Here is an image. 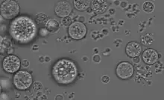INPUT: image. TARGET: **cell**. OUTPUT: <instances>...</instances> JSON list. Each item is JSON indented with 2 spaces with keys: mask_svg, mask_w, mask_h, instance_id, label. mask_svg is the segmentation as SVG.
Masks as SVG:
<instances>
[{
  "mask_svg": "<svg viewBox=\"0 0 164 100\" xmlns=\"http://www.w3.org/2000/svg\"><path fill=\"white\" fill-rule=\"evenodd\" d=\"M22 66L25 67V68H28V67L29 66V65H30L29 61H28V60H26V59L22 60Z\"/></svg>",
  "mask_w": 164,
  "mask_h": 100,
  "instance_id": "cell-22",
  "label": "cell"
},
{
  "mask_svg": "<svg viewBox=\"0 0 164 100\" xmlns=\"http://www.w3.org/2000/svg\"><path fill=\"white\" fill-rule=\"evenodd\" d=\"M155 4L151 1H146L142 5V9L146 13H152L155 11Z\"/></svg>",
  "mask_w": 164,
  "mask_h": 100,
  "instance_id": "cell-16",
  "label": "cell"
},
{
  "mask_svg": "<svg viewBox=\"0 0 164 100\" xmlns=\"http://www.w3.org/2000/svg\"><path fill=\"white\" fill-rule=\"evenodd\" d=\"M115 4H116V5H119V2H117V1H116V2H115Z\"/></svg>",
  "mask_w": 164,
  "mask_h": 100,
  "instance_id": "cell-31",
  "label": "cell"
},
{
  "mask_svg": "<svg viewBox=\"0 0 164 100\" xmlns=\"http://www.w3.org/2000/svg\"><path fill=\"white\" fill-rule=\"evenodd\" d=\"M52 73L57 83L68 85L75 80L78 76V68L73 62L67 59H61L55 62Z\"/></svg>",
  "mask_w": 164,
  "mask_h": 100,
  "instance_id": "cell-2",
  "label": "cell"
},
{
  "mask_svg": "<svg viewBox=\"0 0 164 100\" xmlns=\"http://www.w3.org/2000/svg\"><path fill=\"white\" fill-rule=\"evenodd\" d=\"M134 67L130 62H122L116 67V75L121 79H130L134 74Z\"/></svg>",
  "mask_w": 164,
  "mask_h": 100,
  "instance_id": "cell-7",
  "label": "cell"
},
{
  "mask_svg": "<svg viewBox=\"0 0 164 100\" xmlns=\"http://www.w3.org/2000/svg\"><path fill=\"white\" fill-rule=\"evenodd\" d=\"M7 53H8L9 55H11V54H13V53H14V49H13L11 47H10V48L8 49V51H7Z\"/></svg>",
  "mask_w": 164,
  "mask_h": 100,
  "instance_id": "cell-24",
  "label": "cell"
},
{
  "mask_svg": "<svg viewBox=\"0 0 164 100\" xmlns=\"http://www.w3.org/2000/svg\"><path fill=\"white\" fill-rule=\"evenodd\" d=\"M98 48H95L94 49V51H95V53H96V54H98V53H99V51H98Z\"/></svg>",
  "mask_w": 164,
  "mask_h": 100,
  "instance_id": "cell-29",
  "label": "cell"
},
{
  "mask_svg": "<svg viewBox=\"0 0 164 100\" xmlns=\"http://www.w3.org/2000/svg\"><path fill=\"white\" fill-rule=\"evenodd\" d=\"M48 16L44 13H39L36 16L35 22L39 25H46V22H48Z\"/></svg>",
  "mask_w": 164,
  "mask_h": 100,
  "instance_id": "cell-14",
  "label": "cell"
},
{
  "mask_svg": "<svg viewBox=\"0 0 164 100\" xmlns=\"http://www.w3.org/2000/svg\"><path fill=\"white\" fill-rule=\"evenodd\" d=\"M126 52L128 56L132 57V58L139 56V55L142 52V46L138 42H131L126 45Z\"/></svg>",
  "mask_w": 164,
  "mask_h": 100,
  "instance_id": "cell-10",
  "label": "cell"
},
{
  "mask_svg": "<svg viewBox=\"0 0 164 100\" xmlns=\"http://www.w3.org/2000/svg\"><path fill=\"white\" fill-rule=\"evenodd\" d=\"M72 22H73V19H72L71 17L69 16L65 17V18H62V19H61V24L65 27L70 26L72 24Z\"/></svg>",
  "mask_w": 164,
  "mask_h": 100,
  "instance_id": "cell-18",
  "label": "cell"
},
{
  "mask_svg": "<svg viewBox=\"0 0 164 100\" xmlns=\"http://www.w3.org/2000/svg\"><path fill=\"white\" fill-rule=\"evenodd\" d=\"M84 59V61H87V57H84V59Z\"/></svg>",
  "mask_w": 164,
  "mask_h": 100,
  "instance_id": "cell-32",
  "label": "cell"
},
{
  "mask_svg": "<svg viewBox=\"0 0 164 100\" xmlns=\"http://www.w3.org/2000/svg\"><path fill=\"white\" fill-rule=\"evenodd\" d=\"M74 7L80 11H84L85 10L88 9L90 6V1H87V0H75L73 2Z\"/></svg>",
  "mask_w": 164,
  "mask_h": 100,
  "instance_id": "cell-13",
  "label": "cell"
},
{
  "mask_svg": "<svg viewBox=\"0 0 164 100\" xmlns=\"http://www.w3.org/2000/svg\"><path fill=\"white\" fill-rule=\"evenodd\" d=\"M93 61H94L95 62H99L101 61V57L98 55L94 56V57H93Z\"/></svg>",
  "mask_w": 164,
  "mask_h": 100,
  "instance_id": "cell-23",
  "label": "cell"
},
{
  "mask_svg": "<svg viewBox=\"0 0 164 100\" xmlns=\"http://www.w3.org/2000/svg\"><path fill=\"white\" fill-rule=\"evenodd\" d=\"M72 12V7L69 2L66 1L58 2L54 8V13L56 15L61 18L67 17Z\"/></svg>",
  "mask_w": 164,
  "mask_h": 100,
  "instance_id": "cell-8",
  "label": "cell"
},
{
  "mask_svg": "<svg viewBox=\"0 0 164 100\" xmlns=\"http://www.w3.org/2000/svg\"><path fill=\"white\" fill-rule=\"evenodd\" d=\"M108 8V4L103 0H95L92 2V10L97 14H104Z\"/></svg>",
  "mask_w": 164,
  "mask_h": 100,
  "instance_id": "cell-11",
  "label": "cell"
},
{
  "mask_svg": "<svg viewBox=\"0 0 164 100\" xmlns=\"http://www.w3.org/2000/svg\"><path fill=\"white\" fill-rule=\"evenodd\" d=\"M134 62H135V63H138V62H139V56H136V57H134Z\"/></svg>",
  "mask_w": 164,
  "mask_h": 100,
  "instance_id": "cell-26",
  "label": "cell"
},
{
  "mask_svg": "<svg viewBox=\"0 0 164 100\" xmlns=\"http://www.w3.org/2000/svg\"><path fill=\"white\" fill-rule=\"evenodd\" d=\"M49 31L46 29V28H43L40 30L39 31V34L42 36H46L48 35Z\"/></svg>",
  "mask_w": 164,
  "mask_h": 100,
  "instance_id": "cell-20",
  "label": "cell"
},
{
  "mask_svg": "<svg viewBox=\"0 0 164 100\" xmlns=\"http://www.w3.org/2000/svg\"><path fill=\"white\" fill-rule=\"evenodd\" d=\"M11 40L8 39V37L3 38L1 36V52L3 53L4 51H6L11 47Z\"/></svg>",
  "mask_w": 164,
  "mask_h": 100,
  "instance_id": "cell-15",
  "label": "cell"
},
{
  "mask_svg": "<svg viewBox=\"0 0 164 100\" xmlns=\"http://www.w3.org/2000/svg\"><path fill=\"white\" fill-rule=\"evenodd\" d=\"M154 41H155V39L153 37H151L148 34H146V35H143L141 36V42L144 45H150Z\"/></svg>",
  "mask_w": 164,
  "mask_h": 100,
  "instance_id": "cell-17",
  "label": "cell"
},
{
  "mask_svg": "<svg viewBox=\"0 0 164 100\" xmlns=\"http://www.w3.org/2000/svg\"><path fill=\"white\" fill-rule=\"evenodd\" d=\"M32 76L31 74L25 71H20L14 75V85L16 88L20 91H25L28 89L32 85Z\"/></svg>",
  "mask_w": 164,
  "mask_h": 100,
  "instance_id": "cell-3",
  "label": "cell"
},
{
  "mask_svg": "<svg viewBox=\"0 0 164 100\" xmlns=\"http://www.w3.org/2000/svg\"><path fill=\"white\" fill-rule=\"evenodd\" d=\"M1 99H8V96H7L6 94H2V95H1Z\"/></svg>",
  "mask_w": 164,
  "mask_h": 100,
  "instance_id": "cell-25",
  "label": "cell"
},
{
  "mask_svg": "<svg viewBox=\"0 0 164 100\" xmlns=\"http://www.w3.org/2000/svg\"><path fill=\"white\" fill-rule=\"evenodd\" d=\"M49 60H50V59L49 58V57H46V58H45V61H46V62H49Z\"/></svg>",
  "mask_w": 164,
  "mask_h": 100,
  "instance_id": "cell-27",
  "label": "cell"
},
{
  "mask_svg": "<svg viewBox=\"0 0 164 100\" xmlns=\"http://www.w3.org/2000/svg\"><path fill=\"white\" fill-rule=\"evenodd\" d=\"M43 88V85L40 82H35L33 84V89L36 91H39Z\"/></svg>",
  "mask_w": 164,
  "mask_h": 100,
  "instance_id": "cell-19",
  "label": "cell"
},
{
  "mask_svg": "<svg viewBox=\"0 0 164 100\" xmlns=\"http://www.w3.org/2000/svg\"><path fill=\"white\" fill-rule=\"evenodd\" d=\"M46 28L50 33H56L60 28V24L55 19H49L48 22L46 24Z\"/></svg>",
  "mask_w": 164,
  "mask_h": 100,
  "instance_id": "cell-12",
  "label": "cell"
},
{
  "mask_svg": "<svg viewBox=\"0 0 164 100\" xmlns=\"http://www.w3.org/2000/svg\"><path fill=\"white\" fill-rule=\"evenodd\" d=\"M9 32L12 38L19 43L27 44L35 38L37 28L34 20L26 16H21L11 22Z\"/></svg>",
  "mask_w": 164,
  "mask_h": 100,
  "instance_id": "cell-1",
  "label": "cell"
},
{
  "mask_svg": "<svg viewBox=\"0 0 164 100\" xmlns=\"http://www.w3.org/2000/svg\"><path fill=\"white\" fill-rule=\"evenodd\" d=\"M89 9H90V10H87V11H88V12H92V11H93V10H92L91 9V8H89Z\"/></svg>",
  "mask_w": 164,
  "mask_h": 100,
  "instance_id": "cell-30",
  "label": "cell"
},
{
  "mask_svg": "<svg viewBox=\"0 0 164 100\" xmlns=\"http://www.w3.org/2000/svg\"><path fill=\"white\" fill-rule=\"evenodd\" d=\"M20 59L15 55H8L5 57L2 62L3 69L8 74H14L17 72L20 68Z\"/></svg>",
  "mask_w": 164,
  "mask_h": 100,
  "instance_id": "cell-6",
  "label": "cell"
},
{
  "mask_svg": "<svg viewBox=\"0 0 164 100\" xmlns=\"http://www.w3.org/2000/svg\"><path fill=\"white\" fill-rule=\"evenodd\" d=\"M102 82L104 84H107L110 82V77L107 75H104L102 77Z\"/></svg>",
  "mask_w": 164,
  "mask_h": 100,
  "instance_id": "cell-21",
  "label": "cell"
},
{
  "mask_svg": "<svg viewBox=\"0 0 164 100\" xmlns=\"http://www.w3.org/2000/svg\"><path fill=\"white\" fill-rule=\"evenodd\" d=\"M142 58L143 62L146 64L153 65L159 59V54L155 50L149 48V49H146V51H143Z\"/></svg>",
  "mask_w": 164,
  "mask_h": 100,
  "instance_id": "cell-9",
  "label": "cell"
},
{
  "mask_svg": "<svg viewBox=\"0 0 164 100\" xmlns=\"http://www.w3.org/2000/svg\"><path fill=\"white\" fill-rule=\"evenodd\" d=\"M110 14H113L115 13V10H110Z\"/></svg>",
  "mask_w": 164,
  "mask_h": 100,
  "instance_id": "cell-28",
  "label": "cell"
},
{
  "mask_svg": "<svg viewBox=\"0 0 164 100\" xmlns=\"http://www.w3.org/2000/svg\"><path fill=\"white\" fill-rule=\"evenodd\" d=\"M20 12L18 3L13 0H6L1 3V14L6 19H11L17 16Z\"/></svg>",
  "mask_w": 164,
  "mask_h": 100,
  "instance_id": "cell-4",
  "label": "cell"
},
{
  "mask_svg": "<svg viewBox=\"0 0 164 100\" xmlns=\"http://www.w3.org/2000/svg\"><path fill=\"white\" fill-rule=\"evenodd\" d=\"M41 60V62H44V58H40V61Z\"/></svg>",
  "mask_w": 164,
  "mask_h": 100,
  "instance_id": "cell-33",
  "label": "cell"
},
{
  "mask_svg": "<svg viewBox=\"0 0 164 100\" xmlns=\"http://www.w3.org/2000/svg\"><path fill=\"white\" fill-rule=\"evenodd\" d=\"M68 33L72 39L80 40L84 38L87 34V28L81 22H74L69 26Z\"/></svg>",
  "mask_w": 164,
  "mask_h": 100,
  "instance_id": "cell-5",
  "label": "cell"
}]
</instances>
